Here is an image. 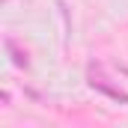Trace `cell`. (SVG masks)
Segmentation results:
<instances>
[{
  "instance_id": "cell-1",
  "label": "cell",
  "mask_w": 128,
  "mask_h": 128,
  "mask_svg": "<svg viewBox=\"0 0 128 128\" xmlns=\"http://www.w3.org/2000/svg\"><path fill=\"white\" fill-rule=\"evenodd\" d=\"M90 86H92V90H101L104 96H110V98H116V101H125V104H128V92L116 90V86H110V84H107L101 74H96V72L90 74Z\"/></svg>"
},
{
  "instance_id": "cell-2",
  "label": "cell",
  "mask_w": 128,
  "mask_h": 128,
  "mask_svg": "<svg viewBox=\"0 0 128 128\" xmlns=\"http://www.w3.org/2000/svg\"><path fill=\"white\" fill-rule=\"evenodd\" d=\"M6 48L15 54V57H12V60H15V66H27V54H21V51H18V45H15L12 39H6Z\"/></svg>"
}]
</instances>
